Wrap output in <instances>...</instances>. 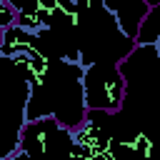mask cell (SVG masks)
Here are the masks:
<instances>
[{"instance_id":"cell-1","label":"cell","mask_w":160,"mask_h":160,"mask_svg":"<svg viewBox=\"0 0 160 160\" xmlns=\"http://www.w3.org/2000/svg\"><path fill=\"white\" fill-rule=\"evenodd\" d=\"M120 70L125 75V100L122 118L155 135L160 142V50L155 42L140 45L130 50L125 60H120Z\"/></svg>"},{"instance_id":"cell-2","label":"cell","mask_w":160,"mask_h":160,"mask_svg":"<svg viewBox=\"0 0 160 160\" xmlns=\"http://www.w3.org/2000/svg\"><path fill=\"white\" fill-rule=\"evenodd\" d=\"M82 62L55 58L50 70L30 82V100H28V120H38L45 115L58 118L68 128H78L85 120L88 105L82 92Z\"/></svg>"},{"instance_id":"cell-3","label":"cell","mask_w":160,"mask_h":160,"mask_svg":"<svg viewBox=\"0 0 160 160\" xmlns=\"http://www.w3.org/2000/svg\"><path fill=\"white\" fill-rule=\"evenodd\" d=\"M30 72L20 55H0V160H12L28 120Z\"/></svg>"},{"instance_id":"cell-4","label":"cell","mask_w":160,"mask_h":160,"mask_svg":"<svg viewBox=\"0 0 160 160\" xmlns=\"http://www.w3.org/2000/svg\"><path fill=\"white\" fill-rule=\"evenodd\" d=\"M75 42L80 50V62H120L135 48V40L122 32L115 15L105 5L82 10L80 25L75 30Z\"/></svg>"},{"instance_id":"cell-5","label":"cell","mask_w":160,"mask_h":160,"mask_svg":"<svg viewBox=\"0 0 160 160\" xmlns=\"http://www.w3.org/2000/svg\"><path fill=\"white\" fill-rule=\"evenodd\" d=\"M72 128L60 122L52 115L25 120L20 130V145L12 155V160L20 158H38V155H68L72 148Z\"/></svg>"},{"instance_id":"cell-6","label":"cell","mask_w":160,"mask_h":160,"mask_svg":"<svg viewBox=\"0 0 160 160\" xmlns=\"http://www.w3.org/2000/svg\"><path fill=\"white\" fill-rule=\"evenodd\" d=\"M85 105L95 110L118 112L125 100V75L120 62H90L82 70Z\"/></svg>"},{"instance_id":"cell-7","label":"cell","mask_w":160,"mask_h":160,"mask_svg":"<svg viewBox=\"0 0 160 160\" xmlns=\"http://www.w3.org/2000/svg\"><path fill=\"white\" fill-rule=\"evenodd\" d=\"M102 5L115 15V20H118V25L122 28V32L135 40L142 18H145L148 10H150V2H148V0H102Z\"/></svg>"},{"instance_id":"cell-8","label":"cell","mask_w":160,"mask_h":160,"mask_svg":"<svg viewBox=\"0 0 160 160\" xmlns=\"http://www.w3.org/2000/svg\"><path fill=\"white\" fill-rule=\"evenodd\" d=\"M158 40H160V5H150L148 15L140 22V30H138L135 42L148 45V42H158Z\"/></svg>"},{"instance_id":"cell-9","label":"cell","mask_w":160,"mask_h":160,"mask_svg":"<svg viewBox=\"0 0 160 160\" xmlns=\"http://www.w3.org/2000/svg\"><path fill=\"white\" fill-rule=\"evenodd\" d=\"M155 45H158V50H160V40H158V42H155Z\"/></svg>"}]
</instances>
